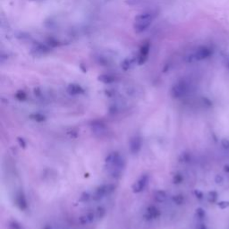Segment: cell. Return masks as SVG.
<instances>
[{
    "label": "cell",
    "mask_w": 229,
    "mask_h": 229,
    "mask_svg": "<svg viewBox=\"0 0 229 229\" xmlns=\"http://www.w3.org/2000/svg\"><path fill=\"white\" fill-rule=\"evenodd\" d=\"M68 91H69L71 94H78V93L82 92V90L80 86L73 84V85H70V86H69V88H68Z\"/></svg>",
    "instance_id": "cell-7"
},
{
    "label": "cell",
    "mask_w": 229,
    "mask_h": 229,
    "mask_svg": "<svg viewBox=\"0 0 229 229\" xmlns=\"http://www.w3.org/2000/svg\"><path fill=\"white\" fill-rule=\"evenodd\" d=\"M146 183H147V177L146 176L142 177L140 180L135 183V185L133 187L134 192H141L142 190H143V188L145 187Z\"/></svg>",
    "instance_id": "cell-5"
},
{
    "label": "cell",
    "mask_w": 229,
    "mask_h": 229,
    "mask_svg": "<svg viewBox=\"0 0 229 229\" xmlns=\"http://www.w3.org/2000/svg\"><path fill=\"white\" fill-rule=\"evenodd\" d=\"M148 54H149V45H145L141 49V53L139 56V64H142L146 61Z\"/></svg>",
    "instance_id": "cell-4"
},
{
    "label": "cell",
    "mask_w": 229,
    "mask_h": 229,
    "mask_svg": "<svg viewBox=\"0 0 229 229\" xmlns=\"http://www.w3.org/2000/svg\"><path fill=\"white\" fill-rule=\"evenodd\" d=\"M209 199H210V201H216V200L217 199V193H216V192H211V193H210V197H209Z\"/></svg>",
    "instance_id": "cell-8"
},
{
    "label": "cell",
    "mask_w": 229,
    "mask_h": 229,
    "mask_svg": "<svg viewBox=\"0 0 229 229\" xmlns=\"http://www.w3.org/2000/svg\"><path fill=\"white\" fill-rule=\"evenodd\" d=\"M17 98H19L20 99H22V98H25V94H24L22 91H20V92L17 94Z\"/></svg>",
    "instance_id": "cell-12"
},
{
    "label": "cell",
    "mask_w": 229,
    "mask_h": 229,
    "mask_svg": "<svg viewBox=\"0 0 229 229\" xmlns=\"http://www.w3.org/2000/svg\"><path fill=\"white\" fill-rule=\"evenodd\" d=\"M200 229H207V228H206L205 225H200Z\"/></svg>",
    "instance_id": "cell-15"
},
{
    "label": "cell",
    "mask_w": 229,
    "mask_h": 229,
    "mask_svg": "<svg viewBox=\"0 0 229 229\" xmlns=\"http://www.w3.org/2000/svg\"><path fill=\"white\" fill-rule=\"evenodd\" d=\"M141 148V140L138 139V138H135L133 139L131 142V150L133 152V153H136L138 152V150L140 149Z\"/></svg>",
    "instance_id": "cell-6"
},
{
    "label": "cell",
    "mask_w": 229,
    "mask_h": 229,
    "mask_svg": "<svg viewBox=\"0 0 229 229\" xmlns=\"http://www.w3.org/2000/svg\"><path fill=\"white\" fill-rule=\"evenodd\" d=\"M197 215H198L199 217L202 218V217L205 216V212H204V210H203L202 209H199V210H197Z\"/></svg>",
    "instance_id": "cell-11"
},
{
    "label": "cell",
    "mask_w": 229,
    "mask_h": 229,
    "mask_svg": "<svg viewBox=\"0 0 229 229\" xmlns=\"http://www.w3.org/2000/svg\"><path fill=\"white\" fill-rule=\"evenodd\" d=\"M211 56V50L207 47H200L197 49L195 53L191 56V61L193 60H203Z\"/></svg>",
    "instance_id": "cell-2"
},
{
    "label": "cell",
    "mask_w": 229,
    "mask_h": 229,
    "mask_svg": "<svg viewBox=\"0 0 229 229\" xmlns=\"http://www.w3.org/2000/svg\"><path fill=\"white\" fill-rule=\"evenodd\" d=\"M224 170H225L226 172H228V173H229V166H225V167H224Z\"/></svg>",
    "instance_id": "cell-14"
},
{
    "label": "cell",
    "mask_w": 229,
    "mask_h": 229,
    "mask_svg": "<svg viewBox=\"0 0 229 229\" xmlns=\"http://www.w3.org/2000/svg\"><path fill=\"white\" fill-rule=\"evenodd\" d=\"M186 91H187V85L184 82H180V83L176 84L172 90L173 95L175 97H181V96L184 95L186 93Z\"/></svg>",
    "instance_id": "cell-3"
},
{
    "label": "cell",
    "mask_w": 229,
    "mask_h": 229,
    "mask_svg": "<svg viewBox=\"0 0 229 229\" xmlns=\"http://www.w3.org/2000/svg\"><path fill=\"white\" fill-rule=\"evenodd\" d=\"M221 144H222V147L225 148L226 149H229V141L227 139H223L221 142Z\"/></svg>",
    "instance_id": "cell-10"
},
{
    "label": "cell",
    "mask_w": 229,
    "mask_h": 229,
    "mask_svg": "<svg viewBox=\"0 0 229 229\" xmlns=\"http://www.w3.org/2000/svg\"><path fill=\"white\" fill-rule=\"evenodd\" d=\"M155 18V14L153 12H146L141 14L135 17L134 19V30L137 33L142 32L151 24L152 21Z\"/></svg>",
    "instance_id": "cell-1"
},
{
    "label": "cell",
    "mask_w": 229,
    "mask_h": 229,
    "mask_svg": "<svg viewBox=\"0 0 229 229\" xmlns=\"http://www.w3.org/2000/svg\"><path fill=\"white\" fill-rule=\"evenodd\" d=\"M216 181H217V182H218V183H219V182H221V181H223V178H222V177H221V176H217V178H216Z\"/></svg>",
    "instance_id": "cell-13"
},
{
    "label": "cell",
    "mask_w": 229,
    "mask_h": 229,
    "mask_svg": "<svg viewBox=\"0 0 229 229\" xmlns=\"http://www.w3.org/2000/svg\"><path fill=\"white\" fill-rule=\"evenodd\" d=\"M217 205L221 209H226V208L229 207V201H220L217 203Z\"/></svg>",
    "instance_id": "cell-9"
}]
</instances>
